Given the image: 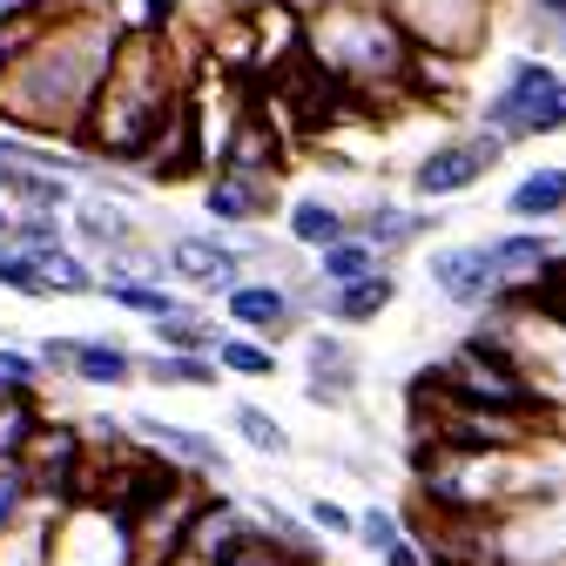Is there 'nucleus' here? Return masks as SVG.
<instances>
[{
  "label": "nucleus",
  "mask_w": 566,
  "mask_h": 566,
  "mask_svg": "<svg viewBox=\"0 0 566 566\" xmlns=\"http://www.w3.org/2000/svg\"><path fill=\"white\" fill-rule=\"evenodd\" d=\"M115 28L82 14V21H61V28H41V41L8 67V95H0V115H14L28 128H75L95 102V82L115 54Z\"/></svg>",
  "instance_id": "f257e3e1"
},
{
  "label": "nucleus",
  "mask_w": 566,
  "mask_h": 566,
  "mask_svg": "<svg viewBox=\"0 0 566 566\" xmlns=\"http://www.w3.org/2000/svg\"><path fill=\"white\" fill-rule=\"evenodd\" d=\"M176 108H182V95H176L169 48L156 34H122L95 82V102L82 115V135L108 156H149V142L169 128Z\"/></svg>",
  "instance_id": "f03ea898"
},
{
  "label": "nucleus",
  "mask_w": 566,
  "mask_h": 566,
  "mask_svg": "<svg viewBox=\"0 0 566 566\" xmlns=\"http://www.w3.org/2000/svg\"><path fill=\"white\" fill-rule=\"evenodd\" d=\"M311 54L337 82H405L418 67L411 28L378 0H331L324 21L311 28Z\"/></svg>",
  "instance_id": "7ed1b4c3"
},
{
  "label": "nucleus",
  "mask_w": 566,
  "mask_h": 566,
  "mask_svg": "<svg viewBox=\"0 0 566 566\" xmlns=\"http://www.w3.org/2000/svg\"><path fill=\"white\" fill-rule=\"evenodd\" d=\"M485 128L500 142H526V135H559L566 128V75L546 61H513L506 88L485 102Z\"/></svg>",
  "instance_id": "20e7f679"
},
{
  "label": "nucleus",
  "mask_w": 566,
  "mask_h": 566,
  "mask_svg": "<svg viewBox=\"0 0 566 566\" xmlns=\"http://www.w3.org/2000/svg\"><path fill=\"white\" fill-rule=\"evenodd\" d=\"M439 391L459 398V405H485V411H520V418L539 411V391L520 378V365H506L500 337H492V344H465L459 358L439 371Z\"/></svg>",
  "instance_id": "39448f33"
},
{
  "label": "nucleus",
  "mask_w": 566,
  "mask_h": 566,
  "mask_svg": "<svg viewBox=\"0 0 566 566\" xmlns=\"http://www.w3.org/2000/svg\"><path fill=\"white\" fill-rule=\"evenodd\" d=\"M500 149L506 142L500 135H472V142H446V149H432L418 169H411V189L418 196H459V189H472V182H485V169L500 163Z\"/></svg>",
  "instance_id": "423d86ee"
},
{
  "label": "nucleus",
  "mask_w": 566,
  "mask_h": 566,
  "mask_svg": "<svg viewBox=\"0 0 566 566\" xmlns=\"http://www.w3.org/2000/svg\"><path fill=\"white\" fill-rule=\"evenodd\" d=\"M432 283L459 304V311H479V304H492L500 297V263H492V250L485 243H459V250H439L432 256Z\"/></svg>",
  "instance_id": "0eeeda50"
},
{
  "label": "nucleus",
  "mask_w": 566,
  "mask_h": 566,
  "mask_svg": "<svg viewBox=\"0 0 566 566\" xmlns=\"http://www.w3.org/2000/svg\"><path fill=\"white\" fill-rule=\"evenodd\" d=\"M506 209H513V217H526V223L566 217V169H533V176L506 196Z\"/></svg>",
  "instance_id": "6e6552de"
},
{
  "label": "nucleus",
  "mask_w": 566,
  "mask_h": 566,
  "mask_svg": "<svg viewBox=\"0 0 566 566\" xmlns=\"http://www.w3.org/2000/svg\"><path fill=\"white\" fill-rule=\"evenodd\" d=\"M0 189L21 196V202H34V209H54V202L67 196V182H61V176L28 169V156H14V149H0Z\"/></svg>",
  "instance_id": "1a4fd4ad"
},
{
  "label": "nucleus",
  "mask_w": 566,
  "mask_h": 566,
  "mask_svg": "<svg viewBox=\"0 0 566 566\" xmlns=\"http://www.w3.org/2000/svg\"><path fill=\"white\" fill-rule=\"evenodd\" d=\"M48 358H67L88 385H122L135 365H128V350H115V344H54Z\"/></svg>",
  "instance_id": "9d476101"
},
{
  "label": "nucleus",
  "mask_w": 566,
  "mask_h": 566,
  "mask_svg": "<svg viewBox=\"0 0 566 566\" xmlns=\"http://www.w3.org/2000/svg\"><path fill=\"white\" fill-rule=\"evenodd\" d=\"M263 196H270V182H256V176H217V189H209V209L217 217H230V223H243V217H256L263 209Z\"/></svg>",
  "instance_id": "9b49d317"
},
{
  "label": "nucleus",
  "mask_w": 566,
  "mask_h": 566,
  "mask_svg": "<svg viewBox=\"0 0 566 566\" xmlns=\"http://www.w3.org/2000/svg\"><path fill=\"white\" fill-rule=\"evenodd\" d=\"M176 270H182L189 283H230L237 256H230V250H217V243H196V237H182V243H176Z\"/></svg>",
  "instance_id": "f8f14e48"
},
{
  "label": "nucleus",
  "mask_w": 566,
  "mask_h": 566,
  "mask_svg": "<svg viewBox=\"0 0 566 566\" xmlns=\"http://www.w3.org/2000/svg\"><path fill=\"white\" fill-rule=\"evenodd\" d=\"M485 250H492V263H500V276H546V263H553V250L539 237H500Z\"/></svg>",
  "instance_id": "ddd939ff"
},
{
  "label": "nucleus",
  "mask_w": 566,
  "mask_h": 566,
  "mask_svg": "<svg viewBox=\"0 0 566 566\" xmlns=\"http://www.w3.org/2000/svg\"><path fill=\"white\" fill-rule=\"evenodd\" d=\"M391 304V276H350V283H337V317H378Z\"/></svg>",
  "instance_id": "4468645a"
},
{
  "label": "nucleus",
  "mask_w": 566,
  "mask_h": 566,
  "mask_svg": "<svg viewBox=\"0 0 566 566\" xmlns=\"http://www.w3.org/2000/svg\"><path fill=\"white\" fill-rule=\"evenodd\" d=\"M230 317L237 324H256V331H283V324H291V304H283V291H237L230 297Z\"/></svg>",
  "instance_id": "2eb2a0df"
},
{
  "label": "nucleus",
  "mask_w": 566,
  "mask_h": 566,
  "mask_svg": "<svg viewBox=\"0 0 566 566\" xmlns=\"http://www.w3.org/2000/svg\"><path fill=\"white\" fill-rule=\"evenodd\" d=\"M142 432H149L163 452H176V459H189V465H217L223 472V452L209 446V439H196V432H182V424H142Z\"/></svg>",
  "instance_id": "dca6fc26"
},
{
  "label": "nucleus",
  "mask_w": 566,
  "mask_h": 566,
  "mask_svg": "<svg viewBox=\"0 0 566 566\" xmlns=\"http://www.w3.org/2000/svg\"><path fill=\"white\" fill-rule=\"evenodd\" d=\"M371 270H378L371 243H324V276H331V283H350V276H371Z\"/></svg>",
  "instance_id": "f3484780"
},
{
  "label": "nucleus",
  "mask_w": 566,
  "mask_h": 566,
  "mask_svg": "<svg viewBox=\"0 0 566 566\" xmlns=\"http://www.w3.org/2000/svg\"><path fill=\"white\" fill-rule=\"evenodd\" d=\"M291 230H297L304 243H317V250H324V243H337L344 217H337V209H324V202H297V209H291Z\"/></svg>",
  "instance_id": "a211bd4d"
},
{
  "label": "nucleus",
  "mask_w": 566,
  "mask_h": 566,
  "mask_svg": "<svg viewBox=\"0 0 566 566\" xmlns=\"http://www.w3.org/2000/svg\"><path fill=\"white\" fill-rule=\"evenodd\" d=\"M243 546V533H237V520L230 513H209V520H196V553H209V559H230Z\"/></svg>",
  "instance_id": "6ab92c4d"
},
{
  "label": "nucleus",
  "mask_w": 566,
  "mask_h": 566,
  "mask_svg": "<svg viewBox=\"0 0 566 566\" xmlns=\"http://www.w3.org/2000/svg\"><path fill=\"white\" fill-rule=\"evenodd\" d=\"M424 230V217H405V209H378V217L365 223V243H378V250H391V243H411Z\"/></svg>",
  "instance_id": "aec40b11"
},
{
  "label": "nucleus",
  "mask_w": 566,
  "mask_h": 566,
  "mask_svg": "<svg viewBox=\"0 0 566 566\" xmlns=\"http://www.w3.org/2000/svg\"><path fill=\"white\" fill-rule=\"evenodd\" d=\"M34 263L48 270V291H88V270H82L75 256H61L54 243H48V250H34Z\"/></svg>",
  "instance_id": "412c9836"
},
{
  "label": "nucleus",
  "mask_w": 566,
  "mask_h": 566,
  "mask_svg": "<svg viewBox=\"0 0 566 566\" xmlns=\"http://www.w3.org/2000/svg\"><path fill=\"white\" fill-rule=\"evenodd\" d=\"M237 424H243V439H250L256 452H291V439H283V424H276V418H263L256 405H243V411H237Z\"/></svg>",
  "instance_id": "4be33fe9"
},
{
  "label": "nucleus",
  "mask_w": 566,
  "mask_h": 566,
  "mask_svg": "<svg viewBox=\"0 0 566 566\" xmlns=\"http://www.w3.org/2000/svg\"><path fill=\"white\" fill-rule=\"evenodd\" d=\"M156 337H163V344H176V350H202V344H209V331H202L189 311H182V317H169V324H156Z\"/></svg>",
  "instance_id": "5701e85b"
},
{
  "label": "nucleus",
  "mask_w": 566,
  "mask_h": 566,
  "mask_svg": "<svg viewBox=\"0 0 566 566\" xmlns=\"http://www.w3.org/2000/svg\"><path fill=\"white\" fill-rule=\"evenodd\" d=\"M41 263H28V256H0V283H14V291H28V297H41L48 291V276H34Z\"/></svg>",
  "instance_id": "b1692460"
},
{
  "label": "nucleus",
  "mask_w": 566,
  "mask_h": 566,
  "mask_svg": "<svg viewBox=\"0 0 566 566\" xmlns=\"http://www.w3.org/2000/svg\"><path fill=\"white\" fill-rule=\"evenodd\" d=\"M156 378H169V385H202L209 365H202V358H156Z\"/></svg>",
  "instance_id": "393cba45"
},
{
  "label": "nucleus",
  "mask_w": 566,
  "mask_h": 566,
  "mask_svg": "<svg viewBox=\"0 0 566 566\" xmlns=\"http://www.w3.org/2000/svg\"><path fill=\"white\" fill-rule=\"evenodd\" d=\"M34 385V365L14 358V350H0V391H28Z\"/></svg>",
  "instance_id": "a878e982"
},
{
  "label": "nucleus",
  "mask_w": 566,
  "mask_h": 566,
  "mask_svg": "<svg viewBox=\"0 0 566 566\" xmlns=\"http://www.w3.org/2000/svg\"><path fill=\"white\" fill-rule=\"evenodd\" d=\"M223 365H230V371H270V350H256V344H223Z\"/></svg>",
  "instance_id": "bb28decb"
},
{
  "label": "nucleus",
  "mask_w": 566,
  "mask_h": 566,
  "mask_svg": "<svg viewBox=\"0 0 566 566\" xmlns=\"http://www.w3.org/2000/svg\"><path fill=\"white\" fill-rule=\"evenodd\" d=\"M358 533H365V546H378V553H385V546L398 539V526H391V513H365V520H358Z\"/></svg>",
  "instance_id": "cd10ccee"
},
{
  "label": "nucleus",
  "mask_w": 566,
  "mask_h": 566,
  "mask_svg": "<svg viewBox=\"0 0 566 566\" xmlns=\"http://www.w3.org/2000/svg\"><path fill=\"white\" fill-rule=\"evenodd\" d=\"M21 439H28V418L21 411H0V452H21Z\"/></svg>",
  "instance_id": "c85d7f7f"
},
{
  "label": "nucleus",
  "mask_w": 566,
  "mask_h": 566,
  "mask_svg": "<svg viewBox=\"0 0 566 566\" xmlns=\"http://www.w3.org/2000/svg\"><path fill=\"white\" fill-rule=\"evenodd\" d=\"M41 8H48V0H0V28H14V21H28Z\"/></svg>",
  "instance_id": "c756f323"
},
{
  "label": "nucleus",
  "mask_w": 566,
  "mask_h": 566,
  "mask_svg": "<svg viewBox=\"0 0 566 566\" xmlns=\"http://www.w3.org/2000/svg\"><path fill=\"white\" fill-rule=\"evenodd\" d=\"M82 230H88V237H95V243H115V237H122V223H115V217H108V209H102V217H88V223H82Z\"/></svg>",
  "instance_id": "7c9ffc66"
},
{
  "label": "nucleus",
  "mask_w": 566,
  "mask_h": 566,
  "mask_svg": "<svg viewBox=\"0 0 566 566\" xmlns=\"http://www.w3.org/2000/svg\"><path fill=\"white\" fill-rule=\"evenodd\" d=\"M21 485H28V479H14V472H8V479H0V520H8V513H14V500H21Z\"/></svg>",
  "instance_id": "2f4dec72"
},
{
  "label": "nucleus",
  "mask_w": 566,
  "mask_h": 566,
  "mask_svg": "<svg viewBox=\"0 0 566 566\" xmlns=\"http://www.w3.org/2000/svg\"><path fill=\"white\" fill-rule=\"evenodd\" d=\"M385 559H391V566H424V559H418V546H405V539H391V546H385Z\"/></svg>",
  "instance_id": "473e14b6"
},
{
  "label": "nucleus",
  "mask_w": 566,
  "mask_h": 566,
  "mask_svg": "<svg viewBox=\"0 0 566 566\" xmlns=\"http://www.w3.org/2000/svg\"><path fill=\"white\" fill-rule=\"evenodd\" d=\"M317 526H331V533H350V513H337V506H317Z\"/></svg>",
  "instance_id": "72a5a7b5"
},
{
  "label": "nucleus",
  "mask_w": 566,
  "mask_h": 566,
  "mask_svg": "<svg viewBox=\"0 0 566 566\" xmlns=\"http://www.w3.org/2000/svg\"><path fill=\"white\" fill-rule=\"evenodd\" d=\"M533 14H546V21H566V0H533Z\"/></svg>",
  "instance_id": "f704fd0d"
},
{
  "label": "nucleus",
  "mask_w": 566,
  "mask_h": 566,
  "mask_svg": "<svg viewBox=\"0 0 566 566\" xmlns=\"http://www.w3.org/2000/svg\"><path fill=\"white\" fill-rule=\"evenodd\" d=\"M559 48H566V21H559Z\"/></svg>",
  "instance_id": "c9c22d12"
},
{
  "label": "nucleus",
  "mask_w": 566,
  "mask_h": 566,
  "mask_svg": "<svg viewBox=\"0 0 566 566\" xmlns=\"http://www.w3.org/2000/svg\"><path fill=\"white\" fill-rule=\"evenodd\" d=\"M0 230H8V217H0Z\"/></svg>",
  "instance_id": "e433bc0d"
}]
</instances>
